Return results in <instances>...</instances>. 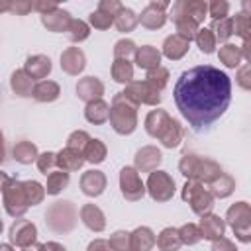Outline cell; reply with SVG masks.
Masks as SVG:
<instances>
[{
  "label": "cell",
  "instance_id": "1",
  "mask_svg": "<svg viewBox=\"0 0 251 251\" xmlns=\"http://www.w3.org/2000/svg\"><path fill=\"white\" fill-rule=\"evenodd\" d=\"M175 104L194 131H206L229 106V76L212 67L198 65L184 71L175 82Z\"/></svg>",
  "mask_w": 251,
  "mask_h": 251
},
{
  "label": "cell",
  "instance_id": "2",
  "mask_svg": "<svg viewBox=\"0 0 251 251\" xmlns=\"http://www.w3.org/2000/svg\"><path fill=\"white\" fill-rule=\"evenodd\" d=\"M149 188L155 200H167L173 194V180L163 173H155L149 178Z\"/></svg>",
  "mask_w": 251,
  "mask_h": 251
},
{
  "label": "cell",
  "instance_id": "3",
  "mask_svg": "<svg viewBox=\"0 0 251 251\" xmlns=\"http://www.w3.org/2000/svg\"><path fill=\"white\" fill-rule=\"evenodd\" d=\"M126 108H120L118 104H116V108L112 110V114H110V118H112V124H114V127H116V131H120V133H129L131 129H133V126H135V116H133V110L131 108H127V112H124Z\"/></svg>",
  "mask_w": 251,
  "mask_h": 251
},
{
  "label": "cell",
  "instance_id": "4",
  "mask_svg": "<svg viewBox=\"0 0 251 251\" xmlns=\"http://www.w3.org/2000/svg\"><path fill=\"white\" fill-rule=\"evenodd\" d=\"M122 190H124V196L129 198V200H135L143 194V184L139 182L133 169H124L122 171Z\"/></svg>",
  "mask_w": 251,
  "mask_h": 251
},
{
  "label": "cell",
  "instance_id": "5",
  "mask_svg": "<svg viewBox=\"0 0 251 251\" xmlns=\"http://www.w3.org/2000/svg\"><path fill=\"white\" fill-rule=\"evenodd\" d=\"M10 239L18 245H29L35 239V227L27 222H16L10 229Z\"/></svg>",
  "mask_w": 251,
  "mask_h": 251
},
{
  "label": "cell",
  "instance_id": "6",
  "mask_svg": "<svg viewBox=\"0 0 251 251\" xmlns=\"http://www.w3.org/2000/svg\"><path fill=\"white\" fill-rule=\"evenodd\" d=\"M167 8V4H149L147 8H145V12L141 14V24L143 25H147V27H159V25H163V22H165V14H163V10Z\"/></svg>",
  "mask_w": 251,
  "mask_h": 251
},
{
  "label": "cell",
  "instance_id": "7",
  "mask_svg": "<svg viewBox=\"0 0 251 251\" xmlns=\"http://www.w3.org/2000/svg\"><path fill=\"white\" fill-rule=\"evenodd\" d=\"M43 24H45L49 29H53V31H61V29H65V27L71 24V20H69V14H67L65 10L55 8V10H51L49 14H43Z\"/></svg>",
  "mask_w": 251,
  "mask_h": 251
},
{
  "label": "cell",
  "instance_id": "8",
  "mask_svg": "<svg viewBox=\"0 0 251 251\" xmlns=\"http://www.w3.org/2000/svg\"><path fill=\"white\" fill-rule=\"evenodd\" d=\"M61 61H63V63H61L63 69H65L67 73H71V75L78 73V71L84 67V57H82V53H80L76 47L65 51V55L61 57Z\"/></svg>",
  "mask_w": 251,
  "mask_h": 251
},
{
  "label": "cell",
  "instance_id": "9",
  "mask_svg": "<svg viewBox=\"0 0 251 251\" xmlns=\"http://www.w3.org/2000/svg\"><path fill=\"white\" fill-rule=\"evenodd\" d=\"M104 188V176L98 173V171H88L84 176H82V190L90 196L94 194H100Z\"/></svg>",
  "mask_w": 251,
  "mask_h": 251
},
{
  "label": "cell",
  "instance_id": "10",
  "mask_svg": "<svg viewBox=\"0 0 251 251\" xmlns=\"http://www.w3.org/2000/svg\"><path fill=\"white\" fill-rule=\"evenodd\" d=\"M186 45H188V39H184L182 35H173L165 41V55L171 59H178L186 51Z\"/></svg>",
  "mask_w": 251,
  "mask_h": 251
},
{
  "label": "cell",
  "instance_id": "11",
  "mask_svg": "<svg viewBox=\"0 0 251 251\" xmlns=\"http://www.w3.org/2000/svg\"><path fill=\"white\" fill-rule=\"evenodd\" d=\"M76 92H78V96L84 98V100H88V98H96V96H100V92H102V84H100L96 78L86 76L82 82H78Z\"/></svg>",
  "mask_w": 251,
  "mask_h": 251
},
{
  "label": "cell",
  "instance_id": "12",
  "mask_svg": "<svg viewBox=\"0 0 251 251\" xmlns=\"http://www.w3.org/2000/svg\"><path fill=\"white\" fill-rule=\"evenodd\" d=\"M27 71L33 78H41L43 75H47L51 71V61L43 55H37V57H31L27 61Z\"/></svg>",
  "mask_w": 251,
  "mask_h": 251
},
{
  "label": "cell",
  "instance_id": "13",
  "mask_svg": "<svg viewBox=\"0 0 251 251\" xmlns=\"http://www.w3.org/2000/svg\"><path fill=\"white\" fill-rule=\"evenodd\" d=\"M82 220H84V224H86L88 227H92V229H96V231L104 227V216H102V212H100L98 208H94V206L82 208Z\"/></svg>",
  "mask_w": 251,
  "mask_h": 251
},
{
  "label": "cell",
  "instance_id": "14",
  "mask_svg": "<svg viewBox=\"0 0 251 251\" xmlns=\"http://www.w3.org/2000/svg\"><path fill=\"white\" fill-rule=\"evenodd\" d=\"M137 65L151 69V67H159V51L153 47H141L137 51Z\"/></svg>",
  "mask_w": 251,
  "mask_h": 251
},
{
  "label": "cell",
  "instance_id": "15",
  "mask_svg": "<svg viewBox=\"0 0 251 251\" xmlns=\"http://www.w3.org/2000/svg\"><path fill=\"white\" fill-rule=\"evenodd\" d=\"M151 245H153V235H151V231L147 227L137 229L133 233V237H131V249H135V251H147Z\"/></svg>",
  "mask_w": 251,
  "mask_h": 251
},
{
  "label": "cell",
  "instance_id": "16",
  "mask_svg": "<svg viewBox=\"0 0 251 251\" xmlns=\"http://www.w3.org/2000/svg\"><path fill=\"white\" fill-rule=\"evenodd\" d=\"M159 161H161V153L157 149H153V147H147V149L137 153V165L141 169H153Z\"/></svg>",
  "mask_w": 251,
  "mask_h": 251
},
{
  "label": "cell",
  "instance_id": "17",
  "mask_svg": "<svg viewBox=\"0 0 251 251\" xmlns=\"http://www.w3.org/2000/svg\"><path fill=\"white\" fill-rule=\"evenodd\" d=\"M57 163H59L61 167H65V169L73 171V169H78V167L82 165V157H80V153H78V151L67 149L65 153L61 151V155L57 157Z\"/></svg>",
  "mask_w": 251,
  "mask_h": 251
},
{
  "label": "cell",
  "instance_id": "18",
  "mask_svg": "<svg viewBox=\"0 0 251 251\" xmlns=\"http://www.w3.org/2000/svg\"><path fill=\"white\" fill-rule=\"evenodd\" d=\"M33 94H35L37 100H55L57 94H59V88H57L55 82H49V80H47V82H39V84L35 86Z\"/></svg>",
  "mask_w": 251,
  "mask_h": 251
},
{
  "label": "cell",
  "instance_id": "19",
  "mask_svg": "<svg viewBox=\"0 0 251 251\" xmlns=\"http://www.w3.org/2000/svg\"><path fill=\"white\" fill-rule=\"evenodd\" d=\"M108 116H110V112H108V106H106L104 102H94V104H90V106L86 108V118H88L90 122L100 124V122H104Z\"/></svg>",
  "mask_w": 251,
  "mask_h": 251
},
{
  "label": "cell",
  "instance_id": "20",
  "mask_svg": "<svg viewBox=\"0 0 251 251\" xmlns=\"http://www.w3.org/2000/svg\"><path fill=\"white\" fill-rule=\"evenodd\" d=\"M135 22H137L135 20V14L131 10H127V8H122L118 12V16H116V25H118L120 31H129L135 25Z\"/></svg>",
  "mask_w": 251,
  "mask_h": 251
},
{
  "label": "cell",
  "instance_id": "21",
  "mask_svg": "<svg viewBox=\"0 0 251 251\" xmlns=\"http://www.w3.org/2000/svg\"><path fill=\"white\" fill-rule=\"evenodd\" d=\"M14 155H16V159L20 163H31L35 159V147L31 143H25L24 141V143H20V145L14 147Z\"/></svg>",
  "mask_w": 251,
  "mask_h": 251
},
{
  "label": "cell",
  "instance_id": "22",
  "mask_svg": "<svg viewBox=\"0 0 251 251\" xmlns=\"http://www.w3.org/2000/svg\"><path fill=\"white\" fill-rule=\"evenodd\" d=\"M104 155H106L104 145H102L98 139H90V143H88V147H86V159H88L90 163H100V161L104 159Z\"/></svg>",
  "mask_w": 251,
  "mask_h": 251
},
{
  "label": "cell",
  "instance_id": "23",
  "mask_svg": "<svg viewBox=\"0 0 251 251\" xmlns=\"http://www.w3.org/2000/svg\"><path fill=\"white\" fill-rule=\"evenodd\" d=\"M159 247L163 249V251H173V249H176L178 247V237H176V231L175 229H165L163 233H161V237H159Z\"/></svg>",
  "mask_w": 251,
  "mask_h": 251
},
{
  "label": "cell",
  "instance_id": "24",
  "mask_svg": "<svg viewBox=\"0 0 251 251\" xmlns=\"http://www.w3.org/2000/svg\"><path fill=\"white\" fill-rule=\"evenodd\" d=\"M69 182V175L63 171V173H51L49 175V186H47V192L49 194H57L63 186H67Z\"/></svg>",
  "mask_w": 251,
  "mask_h": 251
},
{
  "label": "cell",
  "instance_id": "25",
  "mask_svg": "<svg viewBox=\"0 0 251 251\" xmlns=\"http://www.w3.org/2000/svg\"><path fill=\"white\" fill-rule=\"evenodd\" d=\"M112 73H114V78H116L118 82H127V80L131 78V65H129L127 61H122V59H120V61H116Z\"/></svg>",
  "mask_w": 251,
  "mask_h": 251
},
{
  "label": "cell",
  "instance_id": "26",
  "mask_svg": "<svg viewBox=\"0 0 251 251\" xmlns=\"http://www.w3.org/2000/svg\"><path fill=\"white\" fill-rule=\"evenodd\" d=\"M69 29H71V39L73 41H80V39H86L88 37V27L86 24L78 22V20H73L69 24Z\"/></svg>",
  "mask_w": 251,
  "mask_h": 251
},
{
  "label": "cell",
  "instance_id": "27",
  "mask_svg": "<svg viewBox=\"0 0 251 251\" xmlns=\"http://www.w3.org/2000/svg\"><path fill=\"white\" fill-rule=\"evenodd\" d=\"M29 78L20 71V73H16L14 76H12V86H14V90H18L20 94H27L29 92Z\"/></svg>",
  "mask_w": 251,
  "mask_h": 251
},
{
  "label": "cell",
  "instance_id": "28",
  "mask_svg": "<svg viewBox=\"0 0 251 251\" xmlns=\"http://www.w3.org/2000/svg\"><path fill=\"white\" fill-rule=\"evenodd\" d=\"M90 22L94 24V27H108V25L114 22V16L106 14L104 10H98V12H94V14L90 16Z\"/></svg>",
  "mask_w": 251,
  "mask_h": 251
},
{
  "label": "cell",
  "instance_id": "29",
  "mask_svg": "<svg viewBox=\"0 0 251 251\" xmlns=\"http://www.w3.org/2000/svg\"><path fill=\"white\" fill-rule=\"evenodd\" d=\"M127 233H124V231H118V233H114V237H112V247L116 249V251H131V247L127 245Z\"/></svg>",
  "mask_w": 251,
  "mask_h": 251
},
{
  "label": "cell",
  "instance_id": "30",
  "mask_svg": "<svg viewBox=\"0 0 251 251\" xmlns=\"http://www.w3.org/2000/svg\"><path fill=\"white\" fill-rule=\"evenodd\" d=\"M133 51H135V47H133L131 41H120V43L116 45V57H118V59L129 55V53H133Z\"/></svg>",
  "mask_w": 251,
  "mask_h": 251
},
{
  "label": "cell",
  "instance_id": "31",
  "mask_svg": "<svg viewBox=\"0 0 251 251\" xmlns=\"http://www.w3.org/2000/svg\"><path fill=\"white\" fill-rule=\"evenodd\" d=\"M55 163H57L55 155H53V153H45V155H41V159H39V169L47 175V173H49V169H51Z\"/></svg>",
  "mask_w": 251,
  "mask_h": 251
},
{
  "label": "cell",
  "instance_id": "32",
  "mask_svg": "<svg viewBox=\"0 0 251 251\" xmlns=\"http://www.w3.org/2000/svg\"><path fill=\"white\" fill-rule=\"evenodd\" d=\"M198 45H200V49L202 51H206V53H210L212 51V37H210V33L204 29V31H200V35H198Z\"/></svg>",
  "mask_w": 251,
  "mask_h": 251
},
{
  "label": "cell",
  "instance_id": "33",
  "mask_svg": "<svg viewBox=\"0 0 251 251\" xmlns=\"http://www.w3.org/2000/svg\"><path fill=\"white\" fill-rule=\"evenodd\" d=\"M88 251H108V245L104 241H94V243H90Z\"/></svg>",
  "mask_w": 251,
  "mask_h": 251
},
{
  "label": "cell",
  "instance_id": "34",
  "mask_svg": "<svg viewBox=\"0 0 251 251\" xmlns=\"http://www.w3.org/2000/svg\"><path fill=\"white\" fill-rule=\"evenodd\" d=\"M226 8H227L226 4H222V6H218V4H212V16H216V18H218L222 12H226Z\"/></svg>",
  "mask_w": 251,
  "mask_h": 251
},
{
  "label": "cell",
  "instance_id": "35",
  "mask_svg": "<svg viewBox=\"0 0 251 251\" xmlns=\"http://www.w3.org/2000/svg\"><path fill=\"white\" fill-rule=\"evenodd\" d=\"M43 249H45V251H65V247H61V245H57V243H47Z\"/></svg>",
  "mask_w": 251,
  "mask_h": 251
},
{
  "label": "cell",
  "instance_id": "36",
  "mask_svg": "<svg viewBox=\"0 0 251 251\" xmlns=\"http://www.w3.org/2000/svg\"><path fill=\"white\" fill-rule=\"evenodd\" d=\"M24 251H45L43 245H33V247H25Z\"/></svg>",
  "mask_w": 251,
  "mask_h": 251
},
{
  "label": "cell",
  "instance_id": "37",
  "mask_svg": "<svg viewBox=\"0 0 251 251\" xmlns=\"http://www.w3.org/2000/svg\"><path fill=\"white\" fill-rule=\"evenodd\" d=\"M6 182H10V178H8L6 175H2V173H0V190H2V186H4Z\"/></svg>",
  "mask_w": 251,
  "mask_h": 251
},
{
  "label": "cell",
  "instance_id": "38",
  "mask_svg": "<svg viewBox=\"0 0 251 251\" xmlns=\"http://www.w3.org/2000/svg\"><path fill=\"white\" fill-rule=\"evenodd\" d=\"M4 159V145H2V135H0V161Z\"/></svg>",
  "mask_w": 251,
  "mask_h": 251
},
{
  "label": "cell",
  "instance_id": "39",
  "mask_svg": "<svg viewBox=\"0 0 251 251\" xmlns=\"http://www.w3.org/2000/svg\"><path fill=\"white\" fill-rule=\"evenodd\" d=\"M0 251H12L8 245H0Z\"/></svg>",
  "mask_w": 251,
  "mask_h": 251
},
{
  "label": "cell",
  "instance_id": "40",
  "mask_svg": "<svg viewBox=\"0 0 251 251\" xmlns=\"http://www.w3.org/2000/svg\"><path fill=\"white\" fill-rule=\"evenodd\" d=\"M8 8H10L8 4H0V12H2V10H8Z\"/></svg>",
  "mask_w": 251,
  "mask_h": 251
},
{
  "label": "cell",
  "instance_id": "41",
  "mask_svg": "<svg viewBox=\"0 0 251 251\" xmlns=\"http://www.w3.org/2000/svg\"><path fill=\"white\" fill-rule=\"evenodd\" d=\"M0 229H2V224H0Z\"/></svg>",
  "mask_w": 251,
  "mask_h": 251
}]
</instances>
